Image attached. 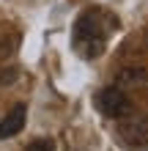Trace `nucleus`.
I'll use <instances>...</instances> for the list:
<instances>
[{"mask_svg": "<svg viewBox=\"0 0 148 151\" xmlns=\"http://www.w3.org/2000/svg\"><path fill=\"white\" fill-rule=\"evenodd\" d=\"M74 33H77V44H82L85 55L88 58H96L102 47H104V28H102V19L96 14H82L74 25Z\"/></svg>", "mask_w": 148, "mask_h": 151, "instance_id": "f257e3e1", "label": "nucleus"}, {"mask_svg": "<svg viewBox=\"0 0 148 151\" xmlns=\"http://www.w3.org/2000/svg\"><path fill=\"white\" fill-rule=\"evenodd\" d=\"M96 107L107 115V118H124V115H129V110H132V102H129V96L121 91V88L110 85V88H102L96 93Z\"/></svg>", "mask_w": 148, "mask_h": 151, "instance_id": "f03ea898", "label": "nucleus"}, {"mask_svg": "<svg viewBox=\"0 0 148 151\" xmlns=\"http://www.w3.org/2000/svg\"><path fill=\"white\" fill-rule=\"evenodd\" d=\"M22 129H25V104H16V107H11V113L0 121V140H8V137L19 135Z\"/></svg>", "mask_w": 148, "mask_h": 151, "instance_id": "7ed1b4c3", "label": "nucleus"}, {"mask_svg": "<svg viewBox=\"0 0 148 151\" xmlns=\"http://www.w3.org/2000/svg\"><path fill=\"white\" fill-rule=\"evenodd\" d=\"M121 135H124L132 146H137V143H148V129L143 127V124H137V121H129V124H124L121 127Z\"/></svg>", "mask_w": 148, "mask_h": 151, "instance_id": "20e7f679", "label": "nucleus"}, {"mask_svg": "<svg viewBox=\"0 0 148 151\" xmlns=\"http://www.w3.org/2000/svg\"><path fill=\"white\" fill-rule=\"evenodd\" d=\"M121 83H126V85H143L145 83V69H140V66L124 69V72H121Z\"/></svg>", "mask_w": 148, "mask_h": 151, "instance_id": "39448f33", "label": "nucleus"}, {"mask_svg": "<svg viewBox=\"0 0 148 151\" xmlns=\"http://www.w3.org/2000/svg\"><path fill=\"white\" fill-rule=\"evenodd\" d=\"M16 74H19V69H16V66L3 69V72H0V85H11L14 80H16Z\"/></svg>", "mask_w": 148, "mask_h": 151, "instance_id": "423d86ee", "label": "nucleus"}, {"mask_svg": "<svg viewBox=\"0 0 148 151\" xmlns=\"http://www.w3.org/2000/svg\"><path fill=\"white\" fill-rule=\"evenodd\" d=\"M28 151H55V143L52 140H33L28 146Z\"/></svg>", "mask_w": 148, "mask_h": 151, "instance_id": "0eeeda50", "label": "nucleus"}, {"mask_svg": "<svg viewBox=\"0 0 148 151\" xmlns=\"http://www.w3.org/2000/svg\"><path fill=\"white\" fill-rule=\"evenodd\" d=\"M145 41H148V36H145Z\"/></svg>", "mask_w": 148, "mask_h": 151, "instance_id": "6e6552de", "label": "nucleus"}]
</instances>
